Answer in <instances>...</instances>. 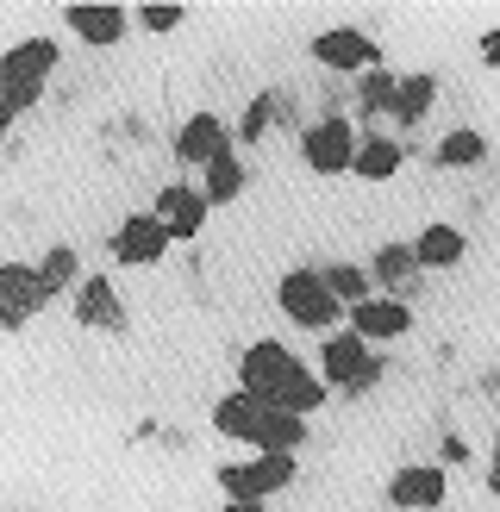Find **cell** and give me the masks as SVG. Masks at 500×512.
I'll use <instances>...</instances> for the list:
<instances>
[{
	"label": "cell",
	"instance_id": "19",
	"mask_svg": "<svg viewBox=\"0 0 500 512\" xmlns=\"http://www.w3.org/2000/svg\"><path fill=\"white\" fill-rule=\"evenodd\" d=\"M300 444H307V419H294V413H275V406H263V419H257V438H250V450L294 456Z\"/></svg>",
	"mask_w": 500,
	"mask_h": 512
},
{
	"label": "cell",
	"instance_id": "11",
	"mask_svg": "<svg viewBox=\"0 0 500 512\" xmlns=\"http://www.w3.org/2000/svg\"><path fill=\"white\" fill-rule=\"evenodd\" d=\"M50 294H44V281H38V263H0V325L19 331L32 313H44Z\"/></svg>",
	"mask_w": 500,
	"mask_h": 512
},
{
	"label": "cell",
	"instance_id": "14",
	"mask_svg": "<svg viewBox=\"0 0 500 512\" xmlns=\"http://www.w3.org/2000/svg\"><path fill=\"white\" fill-rule=\"evenodd\" d=\"M225 150H232V125H225L219 113H194V119H182V132H175V157H182L188 169L219 163Z\"/></svg>",
	"mask_w": 500,
	"mask_h": 512
},
{
	"label": "cell",
	"instance_id": "6",
	"mask_svg": "<svg viewBox=\"0 0 500 512\" xmlns=\"http://www.w3.org/2000/svg\"><path fill=\"white\" fill-rule=\"evenodd\" d=\"M357 125H350L344 113H325L313 119L307 132H300V157H307L313 175H350V163H357Z\"/></svg>",
	"mask_w": 500,
	"mask_h": 512
},
{
	"label": "cell",
	"instance_id": "4",
	"mask_svg": "<svg viewBox=\"0 0 500 512\" xmlns=\"http://www.w3.org/2000/svg\"><path fill=\"white\" fill-rule=\"evenodd\" d=\"M275 300H282V313L300 325V331H332L350 306L325 288V275L319 269H288L282 281H275Z\"/></svg>",
	"mask_w": 500,
	"mask_h": 512
},
{
	"label": "cell",
	"instance_id": "9",
	"mask_svg": "<svg viewBox=\"0 0 500 512\" xmlns=\"http://www.w3.org/2000/svg\"><path fill=\"white\" fill-rule=\"evenodd\" d=\"M344 325L357 331L363 344H388V338H407V331H413V306L400 294H369V300H357L344 313Z\"/></svg>",
	"mask_w": 500,
	"mask_h": 512
},
{
	"label": "cell",
	"instance_id": "31",
	"mask_svg": "<svg viewBox=\"0 0 500 512\" xmlns=\"http://www.w3.org/2000/svg\"><path fill=\"white\" fill-rule=\"evenodd\" d=\"M225 512H263V500H225Z\"/></svg>",
	"mask_w": 500,
	"mask_h": 512
},
{
	"label": "cell",
	"instance_id": "16",
	"mask_svg": "<svg viewBox=\"0 0 500 512\" xmlns=\"http://www.w3.org/2000/svg\"><path fill=\"white\" fill-rule=\"evenodd\" d=\"M463 256H469V238L457 232V225H425V232L413 238V263L419 269H457L463 263Z\"/></svg>",
	"mask_w": 500,
	"mask_h": 512
},
{
	"label": "cell",
	"instance_id": "29",
	"mask_svg": "<svg viewBox=\"0 0 500 512\" xmlns=\"http://www.w3.org/2000/svg\"><path fill=\"white\" fill-rule=\"evenodd\" d=\"M482 63H500V32H482Z\"/></svg>",
	"mask_w": 500,
	"mask_h": 512
},
{
	"label": "cell",
	"instance_id": "21",
	"mask_svg": "<svg viewBox=\"0 0 500 512\" xmlns=\"http://www.w3.org/2000/svg\"><path fill=\"white\" fill-rule=\"evenodd\" d=\"M200 194H207V207H232V200L244 194V163H238V150H225L219 163L200 169Z\"/></svg>",
	"mask_w": 500,
	"mask_h": 512
},
{
	"label": "cell",
	"instance_id": "17",
	"mask_svg": "<svg viewBox=\"0 0 500 512\" xmlns=\"http://www.w3.org/2000/svg\"><path fill=\"white\" fill-rule=\"evenodd\" d=\"M257 419H263V400L244 394V388H232V394L213 406V431H219V438H232V444H250V438H257Z\"/></svg>",
	"mask_w": 500,
	"mask_h": 512
},
{
	"label": "cell",
	"instance_id": "28",
	"mask_svg": "<svg viewBox=\"0 0 500 512\" xmlns=\"http://www.w3.org/2000/svg\"><path fill=\"white\" fill-rule=\"evenodd\" d=\"M275 107H282L275 94H257V100L244 107V125H238V138H244V144H257V138L269 132V125H275Z\"/></svg>",
	"mask_w": 500,
	"mask_h": 512
},
{
	"label": "cell",
	"instance_id": "26",
	"mask_svg": "<svg viewBox=\"0 0 500 512\" xmlns=\"http://www.w3.org/2000/svg\"><path fill=\"white\" fill-rule=\"evenodd\" d=\"M363 82V119H388L394 113V82L400 75L394 69H369V75H357Z\"/></svg>",
	"mask_w": 500,
	"mask_h": 512
},
{
	"label": "cell",
	"instance_id": "20",
	"mask_svg": "<svg viewBox=\"0 0 500 512\" xmlns=\"http://www.w3.org/2000/svg\"><path fill=\"white\" fill-rule=\"evenodd\" d=\"M432 100H438V82H432L425 69H413V75H400V82H394V113H388V119L419 125L425 113H432Z\"/></svg>",
	"mask_w": 500,
	"mask_h": 512
},
{
	"label": "cell",
	"instance_id": "25",
	"mask_svg": "<svg viewBox=\"0 0 500 512\" xmlns=\"http://www.w3.org/2000/svg\"><path fill=\"white\" fill-rule=\"evenodd\" d=\"M319 275H325V288H332V294H338L344 306H357V300H369V294H375L369 269H357V263H325Z\"/></svg>",
	"mask_w": 500,
	"mask_h": 512
},
{
	"label": "cell",
	"instance_id": "33",
	"mask_svg": "<svg viewBox=\"0 0 500 512\" xmlns=\"http://www.w3.org/2000/svg\"><path fill=\"white\" fill-rule=\"evenodd\" d=\"M494 450H500V406H494Z\"/></svg>",
	"mask_w": 500,
	"mask_h": 512
},
{
	"label": "cell",
	"instance_id": "15",
	"mask_svg": "<svg viewBox=\"0 0 500 512\" xmlns=\"http://www.w3.org/2000/svg\"><path fill=\"white\" fill-rule=\"evenodd\" d=\"M75 325H88V331H119L125 325V300L107 275H82L75 281Z\"/></svg>",
	"mask_w": 500,
	"mask_h": 512
},
{
	"label": "cell",
	"instance_id": "23",
	"mask_svg": "<svg viewBox=\"0 0 500 512\" xmlns=\"http://www.w3.org/2000/svg\"><path fill=\"white\" fill-rule=\"evenodd\" d=\"M482 157H488V138H482V132H444L438 150H432L438 169H475Z\"/></svg>",
	"mask_w": 500,
	"mask_h": 512
},
{
	"label": "cell",
	"instance_id": "3",
	"mask_svg": "<svg viewBox=\"0 0 500 512\" xmlns=\"http://www.w3.org/2000/svg\"><path fill=\"white\" fill-rule=\"evenodd\" d=\"M319 381L325 388H344V394H363L382 381V356H375L357 331H325V344H319Z\"/></svg>",
	"mask_w": 500,
	"mask_h": 512
},
{
	"label": "cell",
	"instance_id": "30",
	"mask_svg": "<svg viewBox=\"0 0 500 512\" xmlns=\"http://www.w3.org/2000/svg\"><path fill=\"white\" fill-rule=\"evenodd\" d=\"M13 119H19V113L7 107V100H0V144H7V132H13Z\"/></svg>",
	"mask_w": 500,
	"mask_h": 512
},
{
	"label": "cell",
	"instance_id": "5",
	"mask_svg": "<svg viewBox=\"0 0 500 512\" xmlns=\"http://www.w3.org/2000/svg\"><path fill=\"white\" fill-rule=\"evenodd\" d=\"M294 456H275V450H250L244 463H219V488L225 500H269V494H282L294 488Z\"/></svg>",
	"mask_w": 500,
	"mask_h": 512
},
{
	"label": "cell",
	"instance_id": "13",
	"mask_svg": "<svg viewBox=\"0 0 500 512\" xmlns=\"http://www.w3.org/2000/svg\"><path fill=\"white\" fill-rule=\"evenodd\" d=\"M63 25L82 44H119L125 32H132V7H113V0H75V7H63Z\"/></svg>",
	"mask_w": 500,
	"mask_h": 512
},
{
	"label": "cell",
	"instance_id": "2",
	"mask_svg": "<svg viewBox=\"0 0 500 512\" xmlns=\"http://www.w3.org/2000/svg\"><path fill=\"white\" fill-rule=\"evenodd\" d=\"M57 63H63L57 38H19V44H7V50H0V100H7L13 113H32L44 100V88H50V75H57Z\"/></svg>",
	"mask_w": 500,
	"mask_h": 512
},
{
	"label": "cell",
	"instance_id": "8",
	"mask_svg": "<svg viewBox=\"0 0 500 512\" xmlns=\"http://www.w3.org/2000/svg\"><path fill=\"white\" fill-rule=\"evenodd\" d=\"M163 250H169V232H163L157 213H125L119 219V232H113V263L119 269H157Z\"/></svg>",
	"mask_w": 500,
	"mask_h": 512
},
{
	"label": "cell",
	"instance_id": "12",
	"mask_svg": "<svg viewBox=\"0 0 500 512\" xmlns=\"http://www.w3.org/2000/svg\"><path fill=\"white\" fill-rule=\"evenodd\" d=\"M450 494V475L438 463H407V469H394L388 481V506L394 512H438Z\"/></svg>",
	"mask_w": 500,
	"mask_h": 512
},
{
	"label": "cell",
	"instance_id": "32",
	"mask_svg": "<svg viewBox=\"0 0 500 512\" xmlns=\"http://www.w3.org/2000/svg\"><path fill=\"white\" fill-rule=\"evenodd\" d=\"M488 494H500V450H494V469H488Z\"/></svg>",
	"mask_w": 500,
	"mask_h": 512
},
{
	"label": "cell",
	"instance_id": "27",
	"mask_svg": "<svg viewBox=\"0 0 500 512\" xmlns=\"http://www.w3.org/2000/svg\"><path fill=\"white\" fill-rule=\"evenodd\" d=\"M182 19H188L182 0H144V7H132V25H144V32H175Z\"/></svg>",
	"mask_w": 500,
	"mask_h": 512
},
{
	"label": "cell",
	"instance_id": "7",
	"mask_svg": "<svg viewBox=\"0 0 500 512\" xmlns=\"http://www.w3.org/2000/svg\"><path fill=\"white\" fill-rule=\"evenodd\" d=\"M313 63L344 69V75H369V69H382V44L369 32H357V25H332V32L313 38Z\"/></svg>",
	"mask_w": 500,
	"mask_h": 512
},
{
	"label": "cell",
	"instance_id": "1",
	"mask_svg": "<svg viewBox=\"0 0 500 512\" xmlns=\"http://www.w3.org/2000/svg\"><path fill=\"white\" fill-rule=\"evenodd\" d=\"M238 388L257 394L263 406H275V413H294V419H313L325 406V394H332L319 381V369H307L288 344H275V338H257L238 356Z\"/></svg>",
	"mask_w": 500,
	"mask_h": 512
},
{
	"label": "cell",
	"instance_id": "10",
	"mask_svg": "<svg viewBox=\"0 0 500 512\" xmlns=\"http://www.w3.org/2000/svg\"><path fill=\"white\" fill-rule=\"evenodd\" d=\"M163 219V232H169V244H194L200 232H207V194H200L194 182H169L163 194H157V207H150Z\"/></svg>",
	"mask_w": 500,
	"mask_h": 512
},
{
	"label": "cell",
	"instance_id": "24",
	"mask_svg": "<svg viewBox=\"0 0 500 512\" xmlns=\"http://www.w3.org/2000/svg\"><path fill=\"white\" fill-rule=\"evenodd\" d=\"M38 281H44V294L57 300L63 288H75V281H82V256H75L69 244H50L44 263H38Z\"/></svg>",
	"mask_w": 500,
	"mask_h": 512
},
{
	"label": "cell",
	"instance_id": "18",
	"mask_svg": "<svg viewBox=\"0 0 500 512\" xmlns=\"http://www.w3.org/2000/svg\"><path fill=\"white\" fill-rule=\"evenodd\" d=\"M400 169H407V144H400V138H363L357 163H350L357 182H394Z\"/></svg>",
	"mask_w": 500,
	"mask_h": 512
},
{
	"label": "cell",
	"instance_id": "22",
	"mask_svg": "<svg viewBox=\"0 0 500 512\" xmlns=\"http://www.w3.org/2000/svg\"><path fill=\"white\" fill-rule=\"evenodd\" d=\"M413 275H419L413 244H382V250H375V263H369V281H382L388 294H394V288H407Z\"/></svg>",
	"mask_w": 500,
	"mask_h": 512
}]
</instances>
